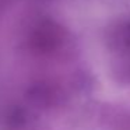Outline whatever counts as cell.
Masks as SVG:
<instances>
[{"instance_id": "1", "label": "cell", "mask_w": 130, "mask_h": 130, "mask_svg": "<svg viewBox=\"0 0 130 130\" xmlns=\"http://www.w3.org/2000/svg\"><path fill=\"white\" fill-rule=\"evenodd\" d=\"M64 92L62 88L51 83H39L27 91V99L41 109H52L63 102Z\"/></svg>"}, {"instance_id": "2", "label": "cell", "mask_w": 130, "mask_h": 130, "mask_svg": "<svg viewBox=\"0 0 130 130\" xmlns=\"http://www.w3.org/2000/svg\"><path fill=\"white\" fill-rule=\"evenodd\" d=\"M115 74L119 83L130 85V59H127L124 63H120L115 70Z\"/></svg>"}]
</instances>
